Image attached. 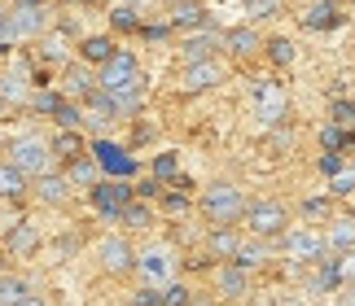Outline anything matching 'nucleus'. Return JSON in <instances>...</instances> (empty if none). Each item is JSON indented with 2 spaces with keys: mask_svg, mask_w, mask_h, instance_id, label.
Listing matches in <instances>:
<instances>
[{
  "mask_svg": "<svg viewBox=\"0 0 355 306\" xmlns=\"http://www.w3.org/2000/svg\"><path fill=\"white\" fill-rule=\"evenodd\" d=\"M245 206H250V197L233 179H215L198 192V215L207 219V228H241Z\"/></svg>",
  "mask_w": 355,
  "mask_h": 306,
  "instance_id": "f257e3e1",
  "label": "nucleus"
},
{
  "mask_svg": "<svg viewBox=\"0 0 355 306\" xmlns=\"http://www.w3.org/2000/svg\"><path fill=\"white\" fill-rule=\"evenodd\" d=\"M0 158L13 162L26 179H40V175H49V171H58V158H53V145H49V136H40V132H22V136H9L5 149H0Z\"/></svg>",
  "mask_w": 355,
  "mask_h": 306,
  "instance_id": "f03ea898",
  "label": "nucleus"
},
{
  "mask_svg": "<svg viewBox=\"0 0 355 306\" xmlns=\"http://www.w3.org/2000/svg\"><path fill=\"white\" fill-rule=\"evenodd\" d=\"M290 228H294V210L281 197H250L245 219H241V232L245 236H259V241H281Z\"/></svg>",
  "mask_w": 355,
  "mask_h": 306,
  "instance_id": "7ed1b4c3",
  "label": "nucleus"
},
{
  "mask_svg": "<svg viewBox=\"0 0 355 306\" xmlns=\"http://www.w3.org/2000/svg\"><path fill=\"white\" fill-rule=\"evenodd\" d=\"M329 254V245H324V228H307V224H294L290 232L277 241V258L285 262V267L294 271H307L316 267V262Z\"/></svg>",
  "mask_w": 355,
  "mask_h": 306,
  "instance_id": "20e7f679",
  "label": "nucleus"
},
{
  "mask_svg": "<svg viewBox=\"0 0 355 306\" xmlns=\"http://www.w3.org/2000/svg\"><path fill=\"white\" fill-rule=\"evenodd\" d=\"M92 258H97L101 276H110V280H128L136 276V262H141V249L132 245L128 232H105L97 245H92Z\"/></svg>",
  "mask_w": 355,
  "mask_h": 306,
  "instance_id": "39448f33",
  "label": "nucleus"
},
{
  "mask_svg": "<svg viewBox=\"0 0 355 306\" xmlns=\"http://www.w3.org/2000/svg\"><path fill=\"white\" fill-rule=\"evenodd\" d=\"M97 88L110 92V96H128V92H145V75H141V62H136V53L119 48L110 62L97 71Z\"/></svg>",
  "mask_w": 355,
  "mask_h": 306,
  "instance_id": "423d86ee",
  "label": "nucleus"
},
{
  "mask_svg": "<svg viewBox=\"0 0 355 306\" xmlns=\"http://www.w3.org/2000/svg\"><path fill=\"white\" fill-rule=\"evenodd\" d=\"M220 83H228V62H224V57L189 62V66H180V75H175V88H180V96H202V92L220 88Z\"/></svg>",
  "mask_w": 355,
  "mask_h": 306,
  "instance_id": "0eeeda50",
  "label": "nucleus"
},
{
  "mask_svg": "<svg viewBox=\"0 0 355 306\" xmlns=\"http://www.w3.org/2000/svg\"><path fill=\"white\" fill-rule=\"evenodd\" d=\"M88 153L97 158L101 175H110V179H136V175H141V162L132 158V149L110 141V136H97V141L88 145Z\"/></svg>",
  "mask_w": 355,
  "mask_h": 306,
  "instance_id": "6e6552de",
  "label": "nucleus"
},
{
  "mask_svg": "<svg viewBox=\"0 0 355 306\" xmlns=\"http://www.w3.org/2000/svg\"><path fill=\"white\" fill-rule=\"evenodd\" d=\"M136 197V188H132V179H97V184L88 188V201H92V210H97L105 224H119V215H123V206H128Z\"/></svg>",
  "mask_w": 355,
  "mask_h": 306,
  "instance_id": "1a4fd4ad",
  "label": "nucleus"
},
{
  "mask_svg": "<svg viewBox=\"0 0 355 306\" xmlns=\"http://www.w3.org/2000/svg\"><path fill=\"white\" fill-rule=\"evenodd\" d=\"M263 44H268V35L259 31L254 22L224 26V57H228V62H237V66L259 62V57H263Z\"/></svg>",
  "mask_w": 355,
  "mask_h": 306,
  "instance_id": "9d476101",
  "label": "nucleus"
},
{
  "mask_svg": "<svg viewBox=\"0 0 355 306\" xmlns=\"http://www.w3.org/2000/svg\"><path fill=\"white\" fill-rule=\"evenodd\" d=\"M254 114L268 123V127H281L290 123V92L277 79H259L254 83Z\"/></svg>",
  "mask_w": 355,
  "mask_h": 306,
  "instance_id": "9b49d317",
  "label": "nucleus"
},
{
  "mask_svg": "<svg viewBox=\"0 0 355 306\" xmlns=\"http://www.w3.org/2000/svg\"><path fill=\"white\" fill-rule=\"evenodd\" d=\"M211 289H215V298H220V302H241L254 289V276L245 271V267H237V262H215Z\"/></svg>",
  "mask_w": 355,
  "mask_h": 306,
  "instance_id": "f8f14e48",
  "label": "nucleus"
},
{
  "mask_svg": "<svg viewBox=\"0 0 355 306\" xmlns=\"http://www.w3.org/2000/svg\"><path fill=\"white\" fill-rule=\"evenodd\" d=\"M211 57H224V26H202V31L184 35L180 39V62H211Z\"/></svg>",
  "mask_w": 355,
  "mask_h": 306,
  "instance_id": "ddd939ff",
  "label": "nucleus"
},
{
  "mask_svg": "<svg viewBox=\"0 0 355 306\" xmlns=\"http://www.w3.org/2000/svg\"><path fill=\"white\" fill-rule=\"evenodd\" d=\"M31 197H35L40 206H49V210H66V206L75 201V188H71V179H66L62 166H58V171L31 179Z\"/></svg>",
  "mask_w": 355,
  "mask_h": 306,
  "instance_id": "4468645a",
  "label": "nucleus"
},
{
  "mask_svg": "<svg viewBox=\"0 0 355 306\" xmlns=\"http://www.w3.org/2000/svg\"><path fill=\"white\" fill-rule=\"evenodd\" d=\"M343 22H347L343 0H307V5L298 9V26H303V31H338Z\"/></svg>",
  "mask_w": 355,
  "mask_h": 306,
  "instance_id": "2eb2a0df",
  "label": "nucleus"
},
{
  "mask_svg": "<svg viewBox=\"0 0 355 306\" xmlns=\"http://www.w3.org/2000/svg\"><path fill=\"white\" fill-rule=\"evenodd\" d=\"M303 294L324 298V294H343V276H338V254H324L316 267L303 271Z\"/></svg>",
  "mask_w": 355,
  "mask_h": 306,
  "instance_id": "dca6fc26",
  "label": "nucleus"
},
{
  "mask_svg": "<svg viewBox=\"0 0 355 306\" xmlns=\"http://www.w3.org/2000/svg\"><path fill=\"white\" fill-rule=\"evenodd\" d=\"M40 249H44V232H40L31 219H18V224H9V232H5V254L9 258H35Z\"/></svg>",
  "mask_w": 355,
  "mask_h": 306,
  "instance_id": "f3484780",
  "label": "nucleus"
},
{
  "mask_svg": "<svg viewBox=\"0 0 355 306\" xmlns=\"http://www.w3.org/2000/svg\"><path fill=\"white\" fill-rule=\"evenodd\" d=\"M167 18H171V26L180 35H193V31H202V26L215 22L211 9L202 5V0H175V5H167Z\"/></svg>",
  "mask_w": 355,
  "mask_h": 306,
  "instance_id": "a211bd4d",
  "label": "nucleus"
},
{
  "mask_svg": "<svg viewBox=\"0 0 355 306\" xmlns=\"http://www.w3.org/2000/svg\"><path fill=\"white\" fill-rule=\"evenodd\" d=\"M92 92H97V71H92V66H84V62L75 57V62L62 71V96H71V101L84 105Z\"/></svg>",
  "mask_w": 355,
  "mask_h": 306,
  "instance_id": "6ab92c4d",
  "label": "nucleus"
},
{
  "mask_svg": "<svg viewBox=\"0 0 355 306\" xmlns=\"http://www.w3.org/2000/svg\"><path fill=\"white\" fill-rule=\"evenodd\" d=\"M241 241H245L241 228H207V236H202V249H207L215 262H233L237 249H241Z\"/></svg>",
  "mask_w": 355,
  "mask_h": 306,
  "instance_id": "aec40b11",
  "label": "nucleus"
},
{
  "mask_svg": "<svg viewBox=\"0 0 355 306\" xmlns=\"http://www.w3.org/2000/svg\"><path fill=\"white\" fill-rule=\"evenodd\" d=\"M338 206H343L338 197H329V192H316V197H303V201L294 206V219H298V224H307V228H324V224L338 215Z\"/></svg>",
  "mask_w": 355,
  "mask_h": 306,
  "instance_id": "412c9836",
  "label": "nucleus"
},
{
  "mask_svg": "<svg viewBox=\"0 0 355 306\" xmlns=\"http://www.w3.org/2000/svg\"><path fill=\"white\" fill-rule=\"evenodd\" d=\"M272 258H277V241H259V236H245L233 262L254 276V271H268V267H272Z\"/></svg>",
  "mask_w": 355,
  "mask_h": 306,
  "instance_id": "4be33fe9",
  "label": "nucleus"
},
{
  "mask_svg": "<svg viewBox=\"0 0 355 306\" xmlns=\"http://www.w3.org/2000/svg\"><path fill=\"white\" fill-rule=\"evenodd\" d=\"M114 53H119V39H114V35H84V39L75 44V57L84 62V66H92V71H101V66L110 62Z\"/></svg>",
  "mask_w": 355,
  "mask_h": 306,
  "instance_id": "5701e85b",
  "label": "nucleus"
},
{
  "mask_svg": "<svg viewBox=\"0 0 355 306\" xmlns=\"http://www.w3.org/2000/svg\"><path fill=\"white\" fill-rule=\"evenodd\" d=\"M324 245H329V254L355 249V210H338L329 224H324Z\"/></svg>",
  "mask_w": 355,
  "mask_h": 306,
  "instance_id": "b1692460",
  "label": "nucleus"
},
{
  "mask_svg": "<svg viewBox=\"0 0 355 306\" xmlns=\"http://www.w3.org/2000/svg\"><path fill=\"white\" fill-rule=\"evenodd\" d=\"M49 145H53V158H58V166L88 158V141H84V132H62V127H58V132L49 136Z\"/></svg>",
  "mask_w": 355,
  "mask_h": 306,
  "instance_id": "393cba45",
  "label": "nucleus"
},
{
  "mask_svg": "<svg viewBox=\"0 0 355 306\" xmlns=\"http://www.w3.org/2000/svg\"><path fill=\"white\" fill-rule=\"evenodd\" d=\"M154 219H158V206L154 201L132 197L128 206H123V215H119V228L123 232H149V228H154Z\"/></svg>",
  "mask_w": 355,
  "mask_h": 306,
  "instance_id": "a878e982",
  "label": "nucleus"
},
{
  "mask_svg": "<svg viewBox=\"0 0 355 306\" xmlns=\"http://www.w3.org/2000/svg\"><path fill=\"white\" fill-rule=\"evenodd\" d=\"M158 206V215H167V219H189L198 210V192H184V188H162V197L154 201Z\"/></svg>",
  "mask_w": 355,
  "mask_h": 306,
  "instance_id": "bb28decb",
  "label": "nucleus"
},
{
  "mask_svg": "<svg viewBox=\"0 0 355 306\" xmlns=\"http://www.w3.org/2000/svg\"><path fill=\"white\" fill-rule=\"evenodd\" d=\"M171 254H167V249H145V254H141V262H136V271H141L145 276V285H171L167 280V276H171V262H167Z\"/></svg>",
  "mask_w": 355,
  "mask_h": 306,
  "instance_id": "cd10ccee",
  "label": "nucleus"
},
{
  "mask_svg": "<svg viewBox=\"0 0 355 306\" xmlns=\"http://www.w3.org/2000/svg\"><path fill=\"white\" fill-rule=\"evenodd\" d=\"M31 197V179H26L13 162L0 158V201H22Z\"/></svg>",
  "mask_w": 355,
  "mask_h": 306,
  "instance_id": "c85d7f7f",
  "label": "nucleus"
},
{
  "mask_svg": "<svg viewBox=\"0 0 355 306\" xmlns=\"http://www.w3.org/2000/svg\"><path fill=\"white\" fill-rule=\"evenodd\" d=\"M263 62L272 66V71H290V66L298 62V44L290 35H268V44H263Z\"/></svg>",
  "mask_w": 355,
  "mask_h": 306,
  "instance_id": "c756f323",
  "label": "nucleus"
},
{
  "mask_svg": "<svg viewBox=\"0 0 355 306\" xmlns=\"http://www.w3.org/2000/svg\"><path fill=\"white\" fill-rule=\"evenodd\" d=\"M62 175L71 179V188H75V192H88L92 184H97V179H105L92 153H88V158H79V162H66V166H62Z\"/></svg>",
  "mask_w": 355,
  "mask_h": 306,
  "instance_id": "7c9ffc66",
  "label": "nucleus"
},
{
  "mask_svg": "<svg viewBox=\"0 0 355 306\" xmlns=\"http://www.w3.org/2000/svg\"><path fill=\"white\" fill-rule=\"evenodd\" d=\"M31 294H35V289H31V280H26V276L0 271V306H22Z\"/></svg>",
  "mask_w": 355,
  "mask_h": 306,
  "instance_id": "2f4dec72",
  "label": "nucleus"
},
{
  "mask_svg": "<svg viewBox=\"0 0 355 306\" xmlns=\"http://www.w3.org/2000/svg\"><path fill=\"white\" fill-rule=\"evenodd\" d=\"M141 9H136V5H114L110 9V31L114 35H141Z\"/></svg>",
  "mask_w": 355,
  "mask_h": 306,
  "instance_id": "473e14b6",
  "label": "nucleus"
},
{
  "mask_svg": "<svg viewBox=\"0 0 355 306\" xmlns=\"http://www.w3.org/2000/svg\"><path fill=\"white\" fill-rule=\"evenodd\" d=\"M62 88H35L31 92V101H26V109H31V114H40V118H53L62 109Z\"/></svg>",
  "mask_w": 355,
  "mask_h": 306,
  "instance_id": "72a5a7b5",
  "label": "nucleus"
},
{
  "mask_svg": "<svg viewBox=\"0 0 355 306\" xmlns=\"http://www.w3.org/2000/svg\"><path fill=\"white\" fill-rule=\"evenodd\" d=\"M145 175H154L158 184H171V179L180 175V153H171V149H167V153H158V158L145 166Z\"/></svg>",
  "mask_w": 355,
  "mask_h": 306,
  "instance_id": "f704fd0d",
  "label": "nucleus"
},
{
  "mask_svg": "<svg viewBox=\"0 0 355 306\" xmlns=\"http://www.w3.org/2000/svg\"><path fill=\"white\" fill-rule=\"evenodd\" d=\"M329 123L338 127H355V96H329Z\"/></svg>",
  "mask_w": 355,
  "mask_h": 306,
  "instance_id": "c9c22d12",
  "label": "nucleus"
},
{
  "mask_svg": "<svg viewBox=\"0 0 355 306\" xmlns=\"http://www.w3.org/2000/svg\"><path fill=\"white\" fill-rule=\"evenodd\" d=\"M193 298H198V289L184 285V280L162 285V306H193Z\"/></svg>",
  "mask_w": 355,
  "mask_h": 306,
  "instance_id": "e433bc0d",
  "label": "nucleus"
},
{
  "mask_svg": "<svg viewBox=\"0 0 355 306\" xmlns=\"http://www.w3.org/2000/svg\"><path fill=\"white\" fill-rule=\"evenodd\" d=\"M171 35H175V26H171L167 13L154 18V22H141V39H158V44H162V39H171Z\"/></svg>",
  "mask_w": 355,
  "mask_h": 306,
  "instance_id": "4c0bfd02",
  "label": "nucleus"
},
{
  "mask_svg": "<svg viewBox=\"0 0 355 306\" xmlns=\"http://www.w3.org/2000/svg\"><path fill=\"white\" fill-rule=\"evenodd\" d=\"M324 192H329V197H338V201L355 197V166H351V171H343V175H334V179H329V188H324Z\"/></svg>",
  "mask_w": 355,
  "mask_h": 306,
  "instance_id": "58836bf2",
  "label": "nucleus"
},
{
  "mask_svg": "<svg viewBox=\"0 0 355 306\" xmlns=\"http://www.w3.org/2000/svg\"><path fill=\"white\" fill-rule=\"evenodd\" d=\"M245 9H250V22L259 26V22H268V18H277V13H281V0H250Z\"/></svg>",
  "mask_w": 355,
  "mask_h": 306,
  "instance_id": "ea45409f",
  "label": "nucleus"
},
{
  "mask_svg": "<svg viewBox=\"0 0 355 306\" xmlns=\"http://www.w3.org/2000/svg\"><path fill=\"white\" fill-rule=\"evenodd\" d=\"M316 171L334 179V175H343V171H347V158H343V153H320V158H316Z\"/></svg>",
  "mask_w": 355,
  "mask_h": 306,
  "instance_id": "a19ab883",
  "label": "nucleus"
},
{
  "mask_svg": "<svg viewBox=\"0 0 355 306\" xmlns=\"http://www.w3.org/2000/svg\"><path fill=\"white\" fill-rule=\"evenodd\" d=\"M132 188H136V197H141V201H158V197H162V188H167V184H158L154 175H141V179H136Z\"/></svg>",
  "mask_w": 355,
  "mask_h": 306,
  "instance_id": "79ce46f5",
  "label": "nucleus"
},
{
  "mask_svg": "<svg viewBox=\"0 0 355 306\" xmlns=\"http://www.w3.org/2000/svg\"><path fill=\"white\" fill-rule=\"evenodd\" d=\"M128 306H162V289H158V285H141V289L132 294Z\"/></svg>",
  "mask_w": 355,
  "mask_h": 306,
  "instance_id": "37998d69",
  "label": "nucleus"
},
{
  "mask_svg": "<svg viewBox=\"0 0 355 306\" xmlns=\"http://www.w3.org/2000/svg\"><path fill=\"white\" fill-rule=\"evenodd\" d=\"M338 276H343V285H355V249L338 254Z\"/></svg>",
  "mask_w": 355,
  "mask_h": 306,
  "instance_id": "c03bdc74",
  "label": "nucleus"
},
{
  "mask_svg": "<svg viewBox=\"0 0 355 306\" xmlns=\"http://www.w3.org/2000/svg\"><path fill=\"white\" fill-rule=\"evenodd\" d=\"M343 306H355V285H343Z\"/></svg>",
  "mask_w": 355,
  "mask_h": 306,
  "instance_id": "a18cd8bd",
  "label": "nucleus"
},
{
  "mask_svg": "<svg viewBox=\"0 0 355 306\" xmlns=\"http://www.w3.org/2000/svg\"><path fill=\"white\" fill-rule=\"evenodd\" d=\"M22 306H49V302H44V298H40V294H31V298H26Z\"/></svg>",
  "mask_w": 355,
  "mask_h": 306,
  "instance_id": "49530a36",
  "label": "nucleus"
},
{
  "mask_svg": "<svg viewBox=\"0 0 355 306\" xmlns=\"http://www.w3.org/2000/svg\"><path fill=\"white\" fill-rule=\"evenodd\" d=\"M9 118V101H5V96H0V123H5Z\"/></svg>",
  "mask_w": 355,
  "mask_h": 306,
  "instance_id": "de8ad7c7",
  "label": "nucleus"
},
{
  "mask_svg": "<svg viewBox=\"0 0 355 306\" xmlns=\"http://www.w3.org/2000/svg\"><path fill=\"white\" fill-rule=\"evenodd\" d=\"M5 13H9V0H0V22H5Z\"/></svg>",
  "mask_w": 355,
  "mask_h": 306,
  "instance_id": "09e8293b",
  "label": "nucleus"
},
{
  "mask_svg": "<svg viewBox=\"0 0 355 306\" xmlns=\"http://www.w3.org/2000/svg\"><path fill=\"white\" fill-rule=\"evenodd\" d=\"M0 53H9V44H0Z\"/></svg>",
  "mask_w": 355,
  "mask_h": 306,
  "instance_id": "8fccbe9b",
  "label": "nucleus"
},
{
  "mask_svg": "<svg viewBox=\"0 0 355 306\" xmlns=\"http://www.w3.org/2000/svg\"><path fill=\"white\" fill-rule=\"evenodd\" d=\"M241 5H250V0H241Z\"/></svg>",
  "mask_w": 355,
  "mask_h": 306,
  "instance_id": "3c124183",
  "label": "nucleus"
},
{
  "mask_svg": "<svg viewBox=\"0 0 355 306\" xmlns=\"http://www.w3.org/2000/svg\"><path fill=\"white\" fill-rule=\"evenodd\" d=\"M351 210H355V206H351Z\"/></svg>",
  "mask_w": 355,
  "mask_h": 306,
  "instance_id": "603ef678",
  "label": "nucleus"
},
{
  "mask_svg": "<svg viewBox=\"0 0 355 306\" xmlns=\"http://www.w3.org/2000/svg\"><path fill=\"white\" fill-rule=\"evenodd\" d=\"M290 5H294V0H290Z\"/></svg>",
  "mask_w": 355,
  "mask_h": 306,
  "instance_id": "864d4df0",
  "label": "nucleus"
},
{
  "mask_svg": "<svg viewBox=\"0 0 355 306\" xmlns=\"http://www.w3.org/2000/svg\"><path fill=\"white\" fill-rule=\"evenodd\" d=\"M338 306H343V302H338Z\"/></svg>",
  "mask_w": 355,
  "mask_h": 306,
  "instance_id": "5fc2aeb1",
  "label": "nucleus"
}]
</instances>
